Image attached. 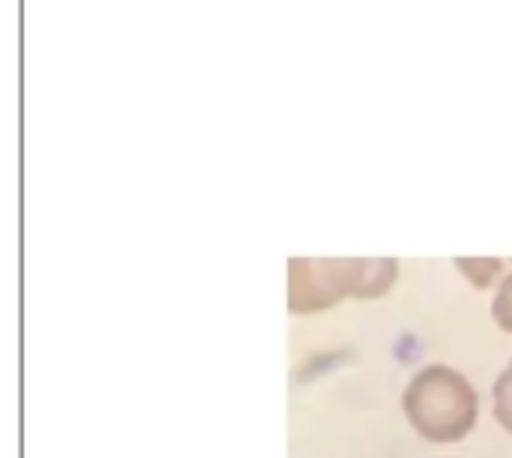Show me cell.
<instances>
[{"label": "cell", "mask_w": 512, "mask_h": 458, "mask_svg": "<svg viewBox=\"0 0 512 458\" xmlns=\"http://www.w3.org/2000/svg\"><path fill=\"white\" fill-rule=\"evenodd\" d=\"M459 267L474 279V285H486L492 273L501 270V261L489 258V261H474V258H459Z\"/></svg>", "instance_id": "5"}, {"label": "cell", "mask_w": 512, "mask_h": 458, "mask_svg": "<svg viewBox=\"0 0 512 458\" xmlns=\"http://www.w3.org/2000/svg\"><path fill=\"white\" fill-rule=\"evenodd\" d=\"M405 414L432 441H459L477 420V390L450 366L420 369L405 390Z\"/></svg>", "instance_id": "2"}, {"label": "cell", "mask_w": 512, "mask_h": 458, "mask_svg": "<svg viewBox=\"0 0 512 458\" xmlns=\"http://www.w3.org/2000/svg\"><path fill=\"white\" fill-rule=\"evenodd\" d=\"M495 417L507 432H512V363L495 384Z\"/></svg>", "instance_id": "3"}, {"label": "cell", "mask_w": 512, "mask_h": 458, "mask_svg": "<svg viewBox=\"0 0 512 458\" xmlns=\"http://www.w3.org/2000/svg\"><path fill=\"white\" fill-rule=\"evenodd\" d=\"M396 258H291L288 306L291 312H318L348 294L378 297L396 279Z\"/></svg>", "instance_id": "1"}, {"label": "cell", "mask_w": 512, "mask_h": 458, "mask_svg": "<svg viewBox=\"0 0 512 458\" xmlns=\"http://www.w3.org/2000/svg\"><path fill=\"white\" fill-rule=\"evenodd\" d=\"M492 312H495V321L510 330L512 333V273L501 279L498 285V294H495V303H492Z\"/></svg>", "instance_id": "4"}]
</instances>
